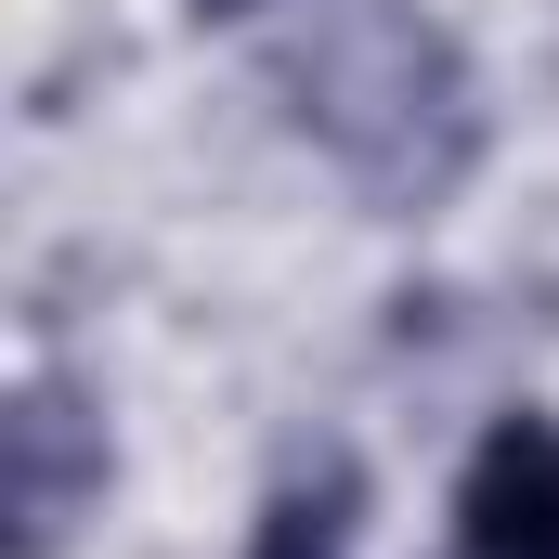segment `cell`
Wrapping results in <instances>:
<instances>
[{
	"label": "cell",
	"mask_w": 559,
	"mask_h": 559,
	"mask_svg": "<svg viewBox=\"0 0 559 559\" xmlns=\"http://www.w3.org/2000/svg\"><path fill=\"white\" fill-rule=\"evenodd\" d=\"M468 559H559V417H495L455 481Z\"/></svg>",
	"instance_id": "obj_1"
},
{
	"label": "cell",
	"mask_w": 559,
	"mask_h": 559,
	"mask_svg": "<svg viewBox=\"0 0 559 559\" xmlns=\"http://www.w3.org/2000/svg\"><path fill=\"white\" fill-rule=\"evenodd\" d=\"M105 481V442L79 429L66 391H13V417H0V508H13V547L39 559L66 521H79V495Z\"/></svg>",
	"instance_id": "obj_2"
},
{
	"label": "cell",
	"mask_w": 559,
	"mask_h": 559,
	"mask_svg": "<svg viewBox=\"0 0 559 559\" xmlns=\"http://www.w3.org/2000/svg\"><path fill=\"white\" fill-rule=\"evenodd\" d=\"M338 547H352V481H299V495L261 508V547L248 559H338Z\"/></svg>",
	"instance_id": "obj_3"
}]
</instances>
